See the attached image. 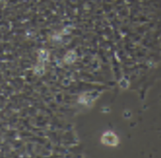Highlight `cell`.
<instances>
[{
  "label": "cell",
  "mask_w": 161,
  "mask_h": 158,
  "mask_svg": "<svg viewBox=\"0 0 161 158\" xmlns=\"http://www.w3.org/2000/svg\"><path fill=\"white\" fill-rule=\"evenodd\" d=\"M101 141L103 144H105L106 146H117L119 143V139H118L117 135L110 131L104 133V135H102Z\"/></svg>",
  "instance_id": "cell-1"
}]
</instances>
